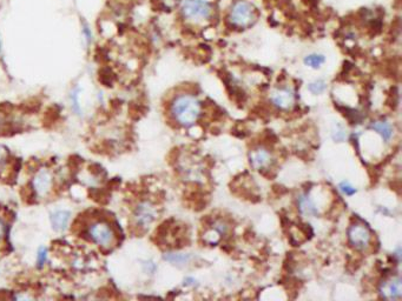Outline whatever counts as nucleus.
I'll return each instance as SVG.
<instances>
[{
	"label": "nucleus",
	"mask_w": 402,
	"mask_h": 301,
	"mask_svg": "<svg viewBox=\"0 0 402 301\" xmlns=\"http://www.w3.org/2000/svg\"><path fill=\"white\" fill-rule=\"evenodd\" d=\"M172 117L184 127H190L199 120L201 115V102L196 97L181 94L176 97L170 107Z\"/></svg>",
	"instance_id": "obj_1"
},
{
	"label": "nucleus",
	"mask_w": 402,
	"mask_h": 301,
	"mask_svg": "<svg viewBox=\"0 0 402 301\" xmlns=\"http://www.w3.org/2000/svg\"><path fill=\"white\" fill-rule=\"evenodd\" d=\"M229 21L237 28H247L256 20L255 8L247 0H237L229 11Z\"/></svg>",
	"instance_id": "obj_2"
},
{
	"label": "nucleus",
	"mask_w": 402,
	"mask_h": 301,
	"mask_svg": "<svg viewBox=\"0 0 402 301\" xmlns=\"http://www.w3.org/2000/svg\"><path fill=\"white\" fill-rule=\"evenodd\" d=\"M182 13L185 19L193 23H202L210 18L212 7L206 0H184Z\"/></svg>",
	"instance_id": "obj_3"
},
{
	"label": "nucleus",
	"mask_w": 402,
	"mask_h": 301,
	"mask_svg": "<svg viewBox=\"0 0 402 301\" xmlns=\"http://www.w3.org/2000/svg\"><path fill=\"white\" fill-rule=\"evenodd\" d=\"M87 235L93 243L98 244L99 246L111 247L115 243V231L109 224L104 221L93 222L87 228Z\"/></svg>",
	"instance_id": "obj_4"
},
{
	"label": "nucleus",
	"mask_w": 402,
	"mask_h": 301,
	"mask_svg": "<svg viewBox=\"0 0 402 301\" xmlns=\"http://www.w3.org/2000/svg\"><path fill=\"white\" fill-rule=\"evenodd\" d=\"M348 239L354 249L356 250H366L369 246L370 240H372V234L366 226L355 224L350 226L348 230Z\"/></svg>",
	"instance_id": "obj_5"
},
{
	"label": "nucleus",
	"mask_w": 402,
	"mask_h": 301,
	"mask_svg": "<svg viewBox=\"0 0 402 301\" xmlns=\"http://www.w3.org/2000/svg\"><path fill=\"white\" fill-rule=\"evenodd\" d=\"M156 209L151 203L147 201L140 202L134 211V220L140 227H147L156 219Z\"/></svg>",
	"instance_id": "obj_6"
},
{
	"label": "nucleus",
	"mask_w": 402,
	"mask_h": 301,
	"mask_svg": "<svg viewBox=\"0 0 402 301\" xmlns=\"http://www.w3.org/2000/svg\"><path fill=\"white\" fill-rule=\"evenodd\" d=\"M271 102L281 109H290L295 103V93L289 87H282L271 94Z\"/></svg>",
	"instance_id": "obj_7"
},
{
	"label": "nucleus",
	"mask_w": 402,
	"mask_h": 301,
	"mask_svg": "<svg viewBox=\"0 0 402 301\" xmlns=\"http://www.w3.org/2000/svg\"><path fill=\"white\" fill-rule=\"evenodd\" d=\"M32 187L38 197H45L52 187V175L46 169L40 171L34 175L32 180Z\"/></svg>",
	"instance_id": "obj_8"
},
{
	"label": "nucleus",
	"mask_w": 402,
	"mask_h": 301,
	"mask_svg": "<svg viewBox=\"0 0 402 301\" xmlns=\"http://www.w3.org/2000/svg\"><path fill=\"white\" fill-rule=\"evenodd\" d=\"M401 279L399 277L391 278L383 281L380 286V294L387 300H397L401 297Z\"/></svg>",
	"instance_id": "obj_9"
},
{
	"label": "nucleus",
	"mask_w": 402,
	"mask_h": 301,
	"mask_svg": "<svg viewBox=\"0 0 402 301\" xmlns=\"http://www.w3.org/2000/svg\"><path fill=\"white\" fill-rule=\"evenodd\" d=\"M249 158L250 164L256 169H263L268 167L270 162H271V154H270L268 150L262 149V147L251 150Z\"/></svg>",
	"instance_id": "obj_10"
},
{
	"label": "nucleus",
	"mask_w": 402,
	"mask_h": 301,
	"mask_svg": "<svg viewBox=\"0 0 402 301\" xmlns=\"http://www.w3.org/2000/svg\"><path fill=\"white\" fill-rule=\"evenodd\" d=\"M71 219V212L64 211V209H59V211H55L51 213L50 216V221H51L52 228L56 232H63L67 228L68 222Z\"/></svg>",
	"instance_id": "obj_11"
},
{
	"label": "nucleus",
	"mask_w": 402,
	"mask_h": 301,
	"mask_svg": "<svg viewBox=\"0 0 402 301\" xmlns=\"http://www.w3.org/2000/svg\"><path fill=\"white\" fill-rule=\"evenodd\" d=\"M372 128L375 132H378L385 141H388L393 136V127L387 121H375L372 125Z\"/></svg>",
	"instance_id": "obj_12"
},
{
	"label": "nucleus",
	"mask_w": 402,
	"mask_h": 301,
	"mask_svg": "<svg viewBox=\"0 0 402 301\" xmlns=\"http://www.w3.org/2000/svg\"><path fill=\"white\" fill-rule=\"evenodd\" d=\"M298 207H300V211L306 215L317 214V208L308 196H301L298 198Z\"/></svg>",
	"instance_id": "obj_13"
},
{
	"label": "nucleus",
	"mask_w": 402,
	"mask_h": 301,
	"mask_svg": "<svg viewBox=\"0 0 402 301\" xmlns=\"http://www.w3.org/2000/svg\"><path fill=\"white\" fill-rule=\"evenodd\" d=\"M304 64L312 68H320L321 66L325 64L326 61V56L323 54H317V53H312V54H308L306 58H304Z\"/></svg>",
	"instance_id": "obj_14"
},
{
	"label": "nucleus",
	"mask_w": 402,
	"mask_h": 301,
	"mask_svg": "<svg viewBox=\"0 0 402 301\" xmlns=\"http://www.w3.org/2000/svg\"><path fill=\"white\" fill-rule=\"evenodd\" d=\"M326 87H327L326 81L319 79V80L314 81V83L310 84L309 86H308V89H309L310 92L314 93V94H320V93H322L323 91L326 90Z\"/></svg>",
	"instance_id": "obj_15"
},
{
	"label": "nucleus",
	"mask_w": 402,
	"mask_h": 301,
	"mask_svg": "<svg viewBox=\"0 0 402 301\" xmlns=\"http://www.w3.org/2000/svg\"><path fill=\"white\" fill-rule=\"evenodd\" d=\"M81 32H83V37L85 39L86 45H90L92 43V31H91L89 24L84 20L81 21Z\"/></svg>",
	"instance_id": "obj_16"
},
{
	"label": "nucleus",
	"mask_w": 402,
	"mask_h": 301,
	"mask_svg": "<svg viewBox=\"0 0 402 301\" xmlns=\"http://www.w3.org/2000/svg\"><path fill=\"white\" fill-rule=\"evenodd\" d=\"M46 259H48V250L45 247H40L38 250V255H37V266L42 268L44 263L46 262Z\"/></svg>",
	"instance_id": "obj_17"
},
{
	"label": "nucleus",
	"mask_w": 402,
	"mask_h": 301,
	"mask_svg": "<svg viewBox=\"0 0 402 301\" xmlns=\"http://www.w3.org/2000/svg\"><path fill=\"white\" fill-rule=\"evenodd\" d=\"M165 259L169 260L170 262L181 263V262H187V260H189V256L180 255V254H166Z\"/></svg>",
	"instance_id": "obj_18"
},
{
	"label": "nucleus",
	"mask_w": 402,
	"mask_h": 301,
	"mask_svg": "<svg viewBox=\"0 0 402 301\" xmlns=\"http://www.w3.org/2000/svg\"><path fill=\"white\" fill-rule=\"evenodd\" d=\"M340 188L341 191L343 192L344 194H347V196H353L354 193H356V190L351 186L349 183H347V181H343V183L340 184Z\"/></svg>",
	"instance_id": "obj_19"
},
{
	"label": "nucleus",
	"mask_w": 402,
	"mask_h": 301,
	"mask_svg": "<svg viewBox=\"0 0 402 301\" xmlns=\"http://www.w3.org/2000/svg\"><path fill=\"white\" fill-rule=\"evenodd\" d=\"M7 150L5 149L4 146H0V169L5 167L6 160H7Z\"/></svg>",
	"instance_id": "obj_20"
},
{
	"label": "nucleus",
	"mask_w": 402,
	"mask_h": 301,
	"mask_svg": "<svg viewBox=\"0 0 402 301\" xmlns=\"http://www.w3.org/2000/svg\"><path fill=\"white\" fill-rule=\"evenodd\" d=\"M7 125H8L7 117H6V114L4 112H0V132L5 131Z\"/></svg>",
	"instance_id": "obj_21"
},
{
	"label": "nucleus",
	"mask_w": 402,
	"mask_h": 301,
	"mask_svg": "<svg viewBox=\"0 0 402 301\" xmlns=\"http://www.w3.org/2000/svg\"><path fill=\"white\" fill-rule=\"evenodd\" d=\"M5 232H6V226H5L4 222L0 220V238L4 237Z\"/></svg>",
	"instance_id": "obj_22"
}]
</instances>
